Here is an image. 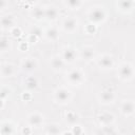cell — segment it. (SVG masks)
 I'll return each mask as SVG.
<instances>
[{
	"label": "cell",
	"mask_w": 135,
	"mask_h": 135,
	"mask_svg": "<svg viewBox=\"0 0 135 135\" xmlns=\"http://www.w3.org/2000/svg\"><path fill=\"white\" fill-rule=\"evenodd\" d=\"M97 122L100 127H110L113 126L115 122V116L108 111L100 112L97 115Z\"/></svg>",
	"instance_id": "obj_13"
},
{
	"label": "cell",
	"mask_w": 135,
	"mask_h": 135,
	"mask_svg": "<svg viewBox=\"0 0 135 135\" xmlns=\"http://www.w3.org/2000/svg\"><path fill=\"white\" fill-rule=\"evenodd\" d=\"M86 16H88L89 22L92 24H95V25H99V24L104 23L107 18H108V14H107L104 6L99 5V4L91 6L88 11Z\"/></svg>",
	"instance_id": "obj_1"
},
{
	"label": "cell",
	"mask_w": 135,
	"mask_h": 135,
	"mask_svg": "<svg viewBox=\"0 0 135 135\" xmlns=\"http://www.w3.org/2000/svg\"><path fill=\"white\" fill-rule=\"evenodd\" d=\"M63 119L65 121L66 124H69L70 127L79 124V120H80V115L76 112V111H66L63 115Z\"/></svg>",
	"instance_id": "obj_17"
},
{
	"label": "cell",
	"mask_w": 135,
	"mask_h": 135,
	"mask_svg": "<svg viewBox=\"0 0 135 135\" xmlns=\"http://www.w3.org/2000/svg\"><path fill=\"white\" fill-rule=\"evenodd\" d=\"M11 93V89L7 85H2L1 90H0V98L2 101H6V99L8 98V95Z\"/></svg>",
	"instance_id": "obj_28"
},
{
	"label": "cell",
	"mask_w": 135,
	"mask_h": 135,
	"mask_svg": "<svg viewBox=\"0 0 135 135\" xmlns=\"http://www.w3.org/2000/svg\"><path fill=\"white\" fill-rule=\"evenodd\" d=\"M26 123L28 126H31L33 129L34 128H41L44 124V115L38 111L32 112L27 115Z\"/></svg>",
	"instance_id": "obj_9"
},
{
	"label": "cell",
	"mask_w": 135,
	"mask_h": 135,
	"mask_svg": "<svg viewBox=\"0 0 135 135\" xmlns=\"http://www.w3.org/2000/svg\"><path fill=\"white\" fill-rule=\"evenodd\" d=\"M117 76L121 81H130L135 77L134 65L130 62H121L117 68Z\"/></svg>",
	"instance_id": "obj_4"
},
{
	"label": "cell",
	"mask_w": 135,
	"mask_h": 135,
	"mask_svg": "<svg viewBox=\"0 0 135 135\" xmlns=\"http://www.w3.org/2000/svg\"><path fill=\"white\" fill-rule=\"evenodd\" d=\"M27 47H28V42H27V41H22V42L19 43V50H20L21 52L26 51Z\"/></svg>",
	"instance_id": "obj_34"
},
{
	"label": "cell",
	"mask_w": 135,
	"mask_h": 135,
	"mask_svg": "<svg viewBox=\"0 0 135 135\" xmlns=\"http://www.w3.org/2000/svg\"><path fill=\"white\" fill-rule=\"evenodd\" d=\"M63 6L71 9V11H74V9H79L83 4H84V1L82 0H65L62 2Z\"/></svg>",
	"instance_id": "obj_25"
},
{
	"label": "cell",
	"mask_w": 135,
	"mask_h": 135,
	"mask_svg": "<svg viewBox=\"0 0 135 135\" xmlns=\"http://www.w3.org/2000/svg\"><path fill=\"white\" fill-rule=\"evenodd\" d=\"M21 132H22V134H23V135H31V134H32V132H33V128H32L31 126L26 124V126H24V127L22 128Z\"/></svg>",
	"instance_id": "obj_32"
},
{
	"label": "cell",
	"mask_w": 135,
	"mask_h": 135,
	"mask_svg": "<svg viewBox=\"0 0 135 135\" xmlns=\"http://www.w3.org/2000/svg\"><path fill=\"white\" fill-rule=\"evenodd\" d=\"M79 26V20L75 17V16H66L63 18L62 22H61V28L63 32L69 33V34H73L77 31Z\"/></svg>",
	"instance_id": "obj_8"
},
{
	"label": "cell",
	"mask_w": 135,
	"mask_h": 135,
	"mask_svg": "<svg viewBox=\"0 0 135 135\" xmlns=\"http://www.w3.org/2000/svg\"><path fill=\"white\" fill-rule=\"evenodd\" d=\"M7 4H8V3H7L6 1L1 0V1H0V8H1V11H2V9H4V8L6 7V5H7Z\"/></svg>",
	"instance_id": "obj_35"
},
{
	"label": "cell",
	"mask_w": 135,
	"mask_h": 135,
	"mask_svg": "<svg viewBox=\"0 0 135 135\" xmlns=\"http://www.w3.org/2000/svg\"><path fill=\"white\" fill-rule=\"evenodd\" d=\"M39 85H40V82H39L38 78L35 76H27L23 80V86L26 89V91H30V92L34 91V90L38 89Z\"/></svg>",
	"instance_id": "obj_21"
},
{
	"label": "cell",
	"mask_w": 135,
	"mask_h": 135,
	"mask_svg": "<svg viewBox=\"0 0 135 135\" xmlns=\"http://www.w3.org/2000/svg\"><path fill=\"white\" fill-rule=\"evenodd\" d=\"M28 34H30V35H33V36H35V37H37L38 39H40V38H42V36H44V31H42V28H41L40 26L34 25V26L31 27Z\"/></svg>",
	"instance_id": "obj_27"
},
{
	"label": "cell",
	"mask_w": 135,
	"mask_h": 135,
	"mask_svg": "<svg viewBox=\"0 0 135 135\" xmlns=\"http://www.w3.org/2000/svg\"><path fill=\"white\" fill-rule=\"evenodd\" d=\"M78 52H79V58L84 62H91L96 59L95 49L92 45H83L81 46L80 50H78Z\"/></svg>",
	"instance_id": "obj_12"
},
{
	"label": "cell",
	"mask_w": 135,
	"mask_h": 135,
	"mask_svg": "<svg viewBox=\"0 0 135 135\" xmlns=\"http://www.w3.org/2000/svg\"><path fill=\"white\" fill-rule=\"evenodd\" d=\"M12 49V44H11V41L8 40V37L2 35L1 38H0V50H1V53L4 54V53H7L8 51H11Z\"/></svg>",
	"instance_id": "obj_26"
},
{
	"label": "cell",
	"mask_w": 135,
	"mask_h": 135,
	"mask_svg": "<svg viewBox=\"0 0 135 135\" xmlns=\"http://www.w3.org/2000/svg\"><path fill=\"white\" fill-rule=\"evenodd\" d=\"M44 131L46 135H61L62 134V130L61 127L56 123V122H52V123H47L44 127Z\"/></svg>",
	"instance_id": "obj_23"
},
{
	"label": "cell",
	"mask_w": 135,
	"mask_h": 135,
	"mask_svg": "<svg viewBox=\"0 0 135 135\" xmlns=\"http://www.w3.org/2000/svg\"><path fill=\"white\" fill-rule=\"evenodd\" d=\"M21 98L24 100V101H30L32 99V93L30 91H26V92H23L22 95H21Z\"/></svg>",
	"instance_id": "obj_33"
},
{
	"label": "cell",
	"mask_w": 135,
	"mask_h": 135,
	"mask_svg": "<svg viewBox=\"0 0 135 135\" xmlns=\"http://www.w3.org/2000/svg\"><path fill=\"white\" fill-rule=\"evenodd\" d=\"M59 17V9L55 5H46L45 6V19L50 22L57 20Z\"/></svg>",
	"instance_id": "obj_22"
},
{
	"label": "cell",
	"mask_w": 135,
	"mask_h": 135,
	"mask_svg": "<svg viewBox=\"0 0 135 135\" xmlns=\"http://www.w3.org/2000/svg\"><path fill=\"white\" fill-rule=\"evenodd\" d=\"M16 126L11 120H3L0 126V135H15Z\"/></svg>",
	"instance_id": "obj_18"
},
{
	"label": "cell",
	"mask_w": 135,
	"mask_h": 135,
	"mask_svg": "<svg viewBox=\"0 0 135 135\" xmlns=\"http://www.w3.org/2000/svg\"><path fill=\"white\" fill-rule=\"evenodd\" d=\"M134 69H135V65H134Z\"/></svg>",
	"instance_id": "obj_37"
},
{
	"label": "cell",
	"mask_w": 135,
	"mask_h": 135,
	"mask_svg": "<svg viewBox=\"0 0 135 135\" xmlns=\"http://www.w3.org/2000/svg\"><path fill=\"white\" fill-rule=\"evenodd\" d=\"M30 14H31L32 18L35 19L36 21H41V20L45 19V6L34 5L31 8Z\"/></svg>",
	"instance_id": "obj_19"
},
{
	"label": "cell",
	"mask_w": 135,
	"mask_h": 135,
	"mask_svg": "<svg viewBox=\"0 0 135 135\" xmlns=\"http://www.w3.org/2000/svg\"><path fill=\"white\" fill-rule=\"evenodd\" d=\"M47 41L51 42H56L59 37H60V32L57 26H50L44 31V36H43Z\"/></svg>",
	"instance_id": "obj_20"
},
{
	"label": "cell",
	"mask_w": 135,
	"mask_h": 135,
	"mask_svg": "<svg viewBox=\"0 0 135 135\" xmlns=\"http://www.w3.org/2000/svg\"><path fill=\"white\" fill-rule=\"evenodd\" d=\"M16 26V17L13 14H4L1 16V28L11 31Z\"/></svg>",
	"instance_id": "obj_16"
},
{
	"label": "cell",
	"mask_w": 135,
	"mask_h": 135,
	"mask_svg": "<svg viewBox=\"0 0 135 135\" xmlns=\"http://www.w3.org/2000/svg\"><path fill=\"white\" fill-rule=\"evenodd\" d=\"M17 72V68L15 64L11 62H3L0 68V74L2 78H9L13 77Z\"/></svg>",
	"instance_id": "obj_15"
},
{
	"label": "cell",
	"mask_w": 135,
	"mask_h": 135,
	"mask_svg": "<svg viewBox=\"0 0 135 135\" xmlns=\"http://www.w3.org/2000/svg\"><path fill=\"white\" fill-rule=\"evenodd\" d=\"M9 34L14 37V38H19L21 35H22V30L19 27V26H15V27H13L11 31H9Z\"/></svg>",
	"instance_id": "obj_31"
},
{
	"label": "cell",
	"mask_w": 135,
	"mask_h": 135,
	"mask_svg": "<svg viewBox=\"0 0 135 135\" xmlns=\"http://www.w3.org/2000/svg\"><path fill=\"white\" fill-rule=\"evenodd\" d=\"M38 68V60L34 57H25L20 62V69L24 73H33Z\"/></svg>",
	"instance_id": "obj_10"
},
{
	"label": "cell",
	"mask_w": 135,
	"mask_h": 135,
	"mask_svg": "<svg viewBox=\"0 0 135 135\" xmlns=\"http://www.w3.org/2000/svg\"><path fill=\"white\" fill-rule=\"evenodd\" d=\"M59 55L63 59V61L66 64H72L74 63L78 58H79V52L72 45H64L61 50Z\"/></svg>",
	"instance_id": "obj_5"
},
{
	"label": "cell",
	"mask_w": 135,
	"mask_h": 135,
	"mask_svg": "<svg viewBox=\"0 0 135 135\" xmlns=\"http://www.w3.org/2000/svg\"><path fill=\"white\" fill-rule=\"evenodd\" d=\"M119 111L124 117H130L135 114V101L132 99H124L119 104Z\"/></svg>",
	"instance_id": "obj_11"
},
{
	"label": "cell",
	"mask_w": 135,
	"mask_h": 135,
	"mask_svg": "<svg viewBox=\"0 0 135 135\" xmlns=\"http://www.w3.org/2000/svg\"><path fill=\"white\" fill-rule=\"evenodd\" d=\"M116 5L120 12L129 13L135 7V1H118Z\"/></svg>",
	"instance_id": "obj_24"
},
{
	"label": "cell",
	"mask_w": 135,
	"mask_h": 135,
	"mask_svg": "<svg viewBox=\"0 0 135 135\" xmlns=\"http://www.w3.org/2000/svg\"><path fill=\"white\" fill-rule=\"evenodd\" d=\"M72 98H73L72 91L66 86H58L53 92V99L58 104L65 105L71 102Z\"/></svg>",
	"instance_id": "obj_2"
},
{
	"label": "cell",
	"mask_w": 135,
	"mask_h": 135,
	"mask_svg": "<svg viewBox=\"0 0 135 135\" xmlns=\"http://www.w3.org/2000/svg\"><path fill=\"white\" fill-rule=\"evenodd\" d=\"M96 31H97V25L92 24V23H90V22L84 26V32H85V34H88V35H94V34L96 33Z\"/></svg>",
	"instance_id": "obj_30"
},
{
	"label": "cell",
	"mask_w": 135,
	"mask_h": 135,
	"mask_svg": "<svg viewBox=\"0 0 135 135\" xmlns=\"http://www.w3.org/2000/svg\"><path fill=\"white\" fill-rule=\"evenodd\" d=\"M70 130H71L73 135H85V131H84V129L80 124L73 126V127H71Z\"/></svg>",
	"instance_id": "obj_29"
},
{
	"label": "cell",
	"mask_w": 135,
	"mask_h": 135,
	"mask_svg": "<svg viewBox=\"0 0 135 135\" xmlns=\"http://www.w3.org/2000/svg\"><path fill=\"white\" fill-rule=\"evenodd\" d=\"M65 79L69 84L73 86H79L85 81V73L80 68H74L66 73Z\"/></svg>",
	"instance_id": "obj_3"
},
{
	"label": "cell",
	"mask_w": 135,
	"mask_h": 135,
	"mask_svg": "<svg viewBox=\"0 0 135 135\" xmlns=\"http://www.w3.org/2000/svg\"><path fill=\"white\" fill-rule=\"evenodd\" d=\"M95 62H96V64L99 69L104 70V71L113 69L114 64H115L114 57L111 54H108V53H103L101 55H98L95 59Z\"/></svg>",
	"instance_id": "obj_6"
},
{
	"label": "cell",
	"mask_w": 135,
	"mask_h": 135,
	"mask_svg": "<svg viewBox=\"0 0 135 135\" xmlns=\"http://www.w3.org/2000/svg\"><path fill=\"white\" fill-rule=\"evenodd\" d=\"M50 65H51L52 70L54 72L59 73V72H62L64 70V66L66 65V63L63 61V59L61 58V56L59 54H57V55H54V56L51 57Z\"/></svg>",
	"instance_id": "obj_14"
},
{
	"label": "cell",
	"mask_w": 135,
	"mask_h": 135,
	"mask_svg": "<svg viewBox=\"0 0 135 135\" xmlns=\"http://www.w3.org/2000/svg\"><path fill=\"white\" fill-rule=\"evenodd\" d=\"M61 135H73V134H72V132H71V130H70V131H63Z\"/></svg>",
	"instance_id": "obj_36"
},
{
	"label": "cell",
	"mask_w": 135,
	"mask_h": 135,
	"mask_svg": "<svg viewBox=\"0 0 135 135\" xmlns=\"http://www.w3.org/2000/svg\"><path fill=\"white\" fill-rule=\"evenodd\" d=\"M115 100H116V94H115V91L111 88H103L98 93V101L101 104L109 105L114 103Z\"/></svg>",
	"instance_id": "obj_7"
}]
</instances>
